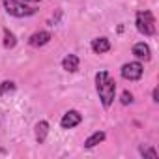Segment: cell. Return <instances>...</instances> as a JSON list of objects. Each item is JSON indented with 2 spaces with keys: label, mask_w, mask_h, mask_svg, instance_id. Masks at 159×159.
Here are the masks:
<instances>
[{
  "label": "cell",
  "mask_w": 159,
  "mask_h": 159,
  "mask_svg": "<svg viewBox=\"0 0 159 159\" xmlns=\"http://www.w3.org/2000/svg\"><path fill=\"white\" fill-rule=\"evenodd\" d=\"M79 64H81V60H79L77 54H67L62 60V69H66L67 73H75L79 69Z\"/></svg>",
  "instance_id": "30bf717a"
},
{
  "label": "cell",
  "mask_w": 159,
  "mask_h": 159,
  "mask_svg": "<svg viewBox=\"0 0 159 159\" xmlns=\"http://www.w3.org/2000/svg\"><path fill=\"white\" fill-rule=\"evenodd\" d=\"M81 122H83V114L79 112V111H75V109H71V111H67V112L62 116L60 127H62V129H73V127H77Z\"/></svg>",
  "instance_id": "5b68a950"
},
{
  "label": "cell",
  "mask_w": 159,
  "mask_h": 159,
  "mask_svg": "<svg viewBox=\"0 0 159 159\" xmlns=\"http://www.w3.org/2000/svg\"><path fill=\"white\" fill-rule=\"evenodd\" d=\"M135 26L139 30V34L142 36H153L155 34V17L152 11L144 10V11H137L135 15Z\"/></svg>",
  "instance_id": "3957f363"
},
{
  "label": "cell",
  "mask_w": 159,
  "mask_h": 159,
  "mask_svg": "<svg viewBox=\"0 0 159 159\" xmlns=\"http://www.w3.org/2000/svg\"><path fill=\"white\" fill-rule=\"evenodd\" d=\"M120 75L125 79V81H140L142 75H144V67H142L140 60L127 62V64H124V66H122Z\"/></svg>",
  "instance_id": "277c9868"
},
{
  "label": "cell",
  "mask_w": 159,
  "mask_h": 159,
  "mask_svg": "<svg viewBox=\"0 0 159 159\" xmlns=\"http://www.w3.org/2000/svg\"><path fill=\"white\" fill-rule=\"evenodd\" d=\"M15 45H17L15 34H13L10 28H4V47H6V49H13Z\"/></svg>",
  "instance_id": "4fadbf2b"
},
{
  "label": "cell",
  "mask_w": 159,
  "mask_h": 159,
  "mask_svg": "<svg viewBox=\"0 0 159 159\" xmlns=\"http://www.w3.org/2000/svg\"><path fill=\"white\" fill-rule=\"evenodd\" d=\"M133 54H135L137 60H144L146 62V60L152 58V49H150V45L146 41H139V43L133 45Z\"/></svg>",
  "instance_id": "52a82bcc"
},
{
  "label": "cell",
  "mask_w": 159,
  "mask_h": 159,
  "mask_svg": "<svg viewBox=\"0 0 159 159\" xmlns=\"http://www.w3.org/2000/svg\"><path fill=\"white\" fill-rule=\"evenodd\" d=\"M96 90H98V96L101 99V105L105 109H109L116 99V83L109 71L101 69L96 73Z\"/></svg>",
  "instance_id": "6da1fadb"
},
{
  "label": "cell",
  "mask_w": 159,
  "mask_h": 159,
  "mask_svg": "<svg viewBox=\"0 0 159 159\" xmlns=\"http://www.w3.org/2000/svg\"><path fill=\"white\" fill-rule=\"evenodd\" d=\"M21 2H38V0H21Z\"/></svg>",
  "instance_id": "e0dca14e"
},
{
  "label": "cell",
  "mask_w": 159,
  "mask_h": 159,
  "mask_svg": "<svg viewBox=\"0 0 159 159\" xmlns=\"http://www.w3.org/2000/svg\"><path fill=\"white\" fill-rule=\"evenodd\" d=\"M90 47L96 54H105L111 51V41H109V38H96V39H92Z\"/></svg>",
  "instance_id": "ba28073f"
},
{
  "label": "cell",
  "mask_w": 159,
  "mask_h": 159,
  "mask_svg": "<svg viewBox=\"0 0 159 159\" xmlns=\"http://www.w3.org/2000/svg\"><path fill=\"white\" fill-rule=\"evenodd\" d=\"M139 153H140L142 157H150V159H157V157H159L157 150H155L153 146H150V144H140V146H139Z\"/></svg>",
  "instance_id": "7c38bea8"
},
{
  "label": "cell",
  "mask_w": 159,
  "mask_h": 159,
  "mask_svg": "<svg viewBox=\"0 0 159 159\" xmlns=\"http://www.w3.org/2000/svg\"><path fill=\"white\" fill-rule=\"evenodd\" d=\"M34 129H36V131H34V133H36V140H38L39 144H43V142L47 140V135H49V122H47V120H39Z\"/></svg>",
  "instance_id": "9c48e42d"
},
{
  "label": "cell",
  "mask_w": 159,
  "mask_h": 159,
  "mask_svg": "<svg viewBox=\"0 0 159 159\" xmlns=\"http://www.w3.org/2000/svg\"><path fill=\"white\" fill-rule=\"evenodd\" d=\"M152 99H153V103L159 101V90H157V88H153V92H152Z\"/></svg>",
  "instance_id": "2e32d148"
},
{
  "label": "cell",
  "mask_w": 159,
  "mask_h": 159,
  "mask_svg": "<svg viewBox=\"0 0 159 159\" xmlns=\"http://www.w3.org/2000/svg\"><path fill=\"white\" fill-rule=\"evenodd\" d=\"M2 4H4V10H6L10 15L19 17V19H23V17H32V15L38 11L34 6H30V4H26V2H21V0H2Z\"/></svg>",
  "instance_id": "7a4b0ae2"
},
{
  "label": "cell",
  "mask_w": 159,
  "mask_h": 159,
  "mask_svg": "<svg viewBox=\"0 0 159 159\" xmlns=\"http://www.w3.org/2000/svg\"><path fill=\"white\" fill-rule=\"evenodd\" d=\"M10 92H15V83L13 81H4L0 84V96H6Z\"/></svg>",
  "instance_id": "5bb4252c"
},
{
  "label": "cell",
  "mask_w": 159,
  "mask_h": 159,
  "mask_svg": "<svg viewBox=\"0 0 159 159\" xmlns=\"http://www.w3.org/2000/svg\"><path fill=\"white\" fill-rule=\"evenodd\" d=\"M51 39H52L51 32L39 30V32H36V34H32V36L28 38V45H30V47H43V45H47Z\"/></svg>",
  "instance_id": "8992f818"
},
{
  "label": "cell",
  "mask_w": 159,
  "mask_h": 159,
  "mask_svg": "<svg viewBox=\"0 0 159 159\" xmlns=\"http://www.w3.org/2000/svg\"><path fill=\"white\" fill-rule=\"evenodd\" d=\"M105 137H107L105 131H96V133H92V135L84 140V148H88V150H90V148H96L98 144H101V142L105 140Z\"/></svg>",
  "instance_id": "8fae6325"
},
{
  "label": "cell",
  "mask_w": 159,
  "mask_h": 159,
  "mask_svg": "<svg viewBox=\"0 0 159 159\" xmlns=\"http://www.w3.org/2000/svg\"><path fill=\"white\" fill-rule=\"evenodd\" d=\"M120 101H122V105H129V103H133V94L125 90V92L122 94V99H120Z\"/></svg>",
  "instance_id": "9a60e30c"
}]
</instances>
